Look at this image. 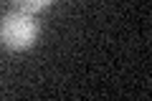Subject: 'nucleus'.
I'll list each match as a JSON object with an SVG mask.
<instances>
[{
    "instance_id": "1",
    "label": "nucleus",
    "mask_w": 152,
    "mask_h": 101,
    "mask_svg": "<svg viewBox=\"0 0 152 101\" xmlns=\"http://www.w3.org/2000/svg\"><path fill=\"white\" fill-rule=\"evenodd\" d=\"M0 38L10 51H26L38 38V23L26 10H10L0 20Z\"/></svg>"
},
{
    "instance_id": "2",
    "label": "nucleus",
    "mask_w": 152,
    "mask_h": 101,
    "mask_svg": "<svg viewBox=\"0 0 152 101\" xmlns=\"http://www.w3.org/2000/svg\"><path fill=\"white\" fill-rule=\"evenodd\" d=\"M53 0H13V5H15V10H26V13H38L43 10V8H48Z\"/></svg>"
}]
</instances>
